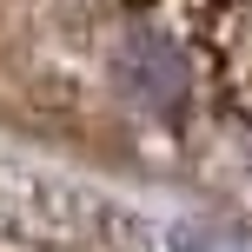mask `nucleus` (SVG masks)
<instances>
[{"mask_svg":"<svg viewBox=\"0 0 252 252\" xmlns=\"http://www.w3.org/2000/svg\"><path fill=\"white\" fill-rule=\"evenodd\" d=\"M113 87L139 106V113L159 120V113H179V106H186L192 66H186V53H179L166 33H133L113 53Z\"/></svg>","mask_w":252,"mask_h":252,"instance_id":"obj_1","label":"nucleus"}]
</instances>
